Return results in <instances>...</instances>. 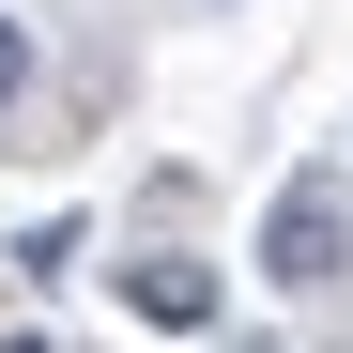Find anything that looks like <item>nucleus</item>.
I'll return each instance as SVG.
<instances>
[{
  "label": "nucleus",
  "mask_w": 353,
  "mask_h": 353,
  "mask_svg": "<svg viewBox=\"0 0 353 353\" xmlns=\"http://www.w3.org/2000/svg\"><path fill=\"white\" fill-rule=\"evenodd\" d=\"M338 261H353V185H338V169H292L276 215H261V276L276 292H323Z\"/></svg>",
  "instance_id": "1"
},
{
  "label": "nucleus",
  "mask_w": 353,
  "mask_h": 353,
  "mask_svg": "<svg viewBox=\"0 0 353 353\" xmlns=\"http://www.w3.org/2000/svg\"><path fill=\"white\" fill-rule=\"evenodd\" d=\"M123 307H139L154 338H215L230 292H215V261H123Z\"/></svg>",
  "instance_id": "2"
},
{
  "label": "nucleus",
  "mask_w": 353,
  "mask_h": 353,
  "mask_svg": "<svg viewBox=\"0 0 353 353\" xmlns=\"http://www.w3.org/2000/svg\"><path fill=\"white\" fill-rule=\"evenodd\" d=\"M16 276H77V215H31L16 230Z\"/></svg>",
  "instance_id": "3"
},
{
  "label": "nucleus",
  "mask_w": 353,
  "mask_h": 353,
  "mask_svg": "<svg viewBox=\"0 0 353 353\" xmlns=\"http://www.w3.org/2000/svg\"><path fill=\"white\" fill-rule=\"evenodd\" d=\"M16 92H31V31L0 16V108H16Z\"/></svg>",
  "instance_id": "4"
},
{
  "label": "nucleus",
  "mask_w": 353,
  "mask_h": 353,
  "mask_svg": "<svg viewBox=\"0 0 353 353\" xmlns=\"http://www.w3.org/2000/svg\"><path fill=\"white\" fill-rule=\"evenodd\" d=\"M0 353H46V338H0Z\"/></svg>",
  "instance_id": "5"
}]
</instances>
